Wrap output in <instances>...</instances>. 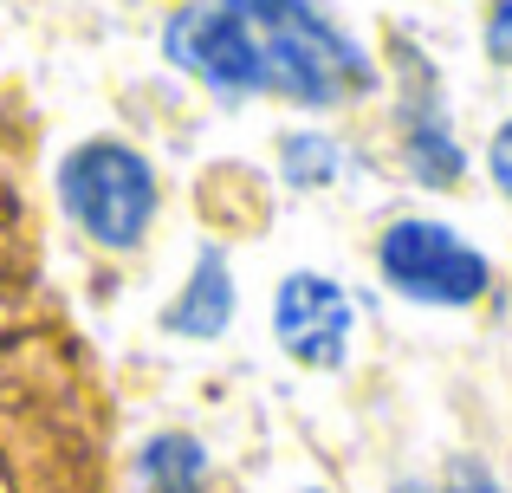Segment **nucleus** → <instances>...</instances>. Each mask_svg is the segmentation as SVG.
Segmentation results:
<instances>
[{
    "label": "nucleus",
    "instance_id": "8",
    "mask_svg": "<svg viewBox=\"0 0 512 493\" xmlns=\"http://www.w3.org/2000/svg\"><path fill=\"white\" fill-rule=\"evenodd\" d=\"M338 169H344V150L331 137H318V130H292L286 137V182L325 189V182H338Z\"/></svg>",
    "mask_w": 512,
    "mask_h": 493
},
{
    "label": "nucleus",
    "instance_id": "6",
    "mask_svg": "<svg viewBox=\"0 0 512 493\" xmlns=\"http://www.w3.org/2000/svg\"><path fill=\"white\" fill-rule=\"evenodd\" d=\"M208 487V448L195 435H156L137 455V493H201Z\"/></svg>",
    "mask_w": 512,
    "mask_h": 493
},
{
    "label": "nucleus",
    "instance_id": "11",
    "mask_svg": "<svg viewBox=\"0 0 512 493\" xmlns=\"http://www.w3.org/2000/svg\"><path fill=\"white\" fill-rule=\"evenodd\" d=\"M415 493H422V487H415Z\"/></svg>",
    "mask_w": 512,
    "mask_h": 493
},
{
    "label": "nucleus",
    "instance_id": "9",
    "mask_svg": "<svg viewBox=\"0 0 512 493\" xmlns=\"http://www.w3.org/2000/svg\"><path fill=\"white\" fill-rule=\"evenodd\" d=\"M487 59L512 65V0H493V13H487Z\"/></svg>",
    "mask_w": 512,
    "mask_h": 493
},
{
    "label": "nucleus",
    "instance_id": "4",
    "mask_svg": "<svg viewBox=\"0 0 512 493\" xmlns=\"http://www.w3.org/2000/svg\"><path fill=\"white\" fill-rule=\"evenodd\" d=\"M273 338L305 370H344L350 338H357V305H350V292L338 279L292 273L273 299Z\"/></svg>",
    "mask_w": 512,
    "mask_h": 493
},
{
    "label": "nucleus",
    "instance_id": "7",
    "mask_svg": "<svg viewBox=\"0 0 512 493\" xmlns=\"http://www.w3.org/2000/svg\"><path fill=\"white\" fill-rule=\"evenodd\" d=\"M409 169L428 182V189H454V182L467 176V150L454 143V130H448V117H441V111L415 117V130H409Z\"/></svg>",
    "mask_w": 512,
    "mask_h": 493
},
{
    "label": "nucleus",
    "instance_id": "10",
    "mask_svg": "<svg viewBox=\"0 0 512 493\" xmlns=\"http://www.w3.org/2000/svg\"><path fill=\"white\" fill-rule=\"evenodd\" d=\"M487 176H493L500 195H512V117L493 130V143H487Z\"/></svg>",
    "mask_w": 512,
    "mask_h": 493
},
{
    "label": "nucleus",
    "instance_id": "2",
    "mask_svg": "<svg viewBox=\"0 0 512 493\" xmlns=\"http://www.w3.org/2000/svg\"><path fill=\"white\" fill-rule=\"evenodd\" d=\"M59 202L78 234L111 253H130L156 221V169L117 137H91L59 163Z\"/></svg>",
    "mask_w": 512,
    "mask_h": 493
},
{
    "label": "nucleus",
    "instance_id": "1",
    "mask_svg": "<svg viewBox=\"0 0 512 493\" xmlns=\"http://www.w3.org/2000/svg\"><path fill=\"white\" fill-rule=\"evenodd\" d=\"M163 52L214 98H286L331 111L376 91V65L325 13V0H188Z\"/></svg>",
    "mask_w": 512,
    "mask_h": 493
},
{
    "label": "nucleus",
    "instance_id": "5",
    "mask_svg": "<svg viewBox=\"0 0 512 493\" xmlns=\"http://www.w3.org/2000/svg\"><path fill=\"white\" fill-rule=\"evenodd\" d=\"M227 318H234V273H227V253L208 247L188 273V286L175 292V305L163 312V331L175 338H221Z\"/></svg>",
    "mask_w": 512,
    "mask_h": 493
},
{
    "label": "nucleus",
    "instance_id": "3",
    "mask_svg": "<svg viewBox=\"0 0 512 493\" xmlns=\"http://www.w3.org/2000/svg\"><path fill=\"white\" fill-rule=\"evenodd\" d=\"M376 273L396 299L409 305H441V312H461V305H480L493 286V260L480 253L467 234H454L448 221H422L402 215L383 228L376 241Z\"/></svg>",
    "mask_w": 512,
    "mask_h": 493
}]
</instances>
